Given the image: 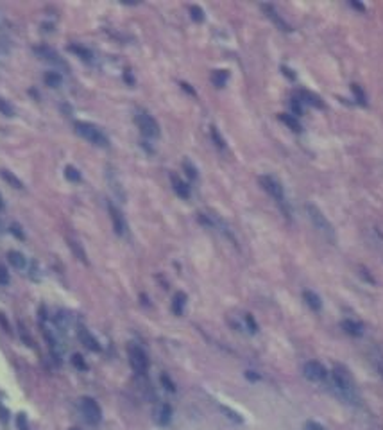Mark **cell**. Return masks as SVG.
Returning <instances> with one entry per match:
<instances>
[{
    "instance_id": "1",
    "label": "cell",
    "mask_w": 383,
    "mask_h": 430,
    "mask_svg": "<svg viewBox=\"0 0 383 430\" xmlns=\"http://www.w3.org/2000/svg\"><path fill=\"white\" fill-rule=\"evenodd\" d=\"M258 183H260V187L269 194L270 198L274 199L276 204L281 208V212L285 213V217L290 219L292 210H290V204L285 198V188H283L281 181H278V179H276L274 176H270V174H261L260 178H258Z\"/></svg>"
},
{
    "instance_id": "2",
    "label": "cell",
    "mask_w": 383,
    "mask_h": 430,
    "mask_svg": "<svg viewBox=\"0 0 383 430\" xmlns=\"http://www.w3.org/2000/svg\"><path fill=\"white\" fill-rule=\"evenodd\" d=\"M331 380H333L335 387L348 400H354V380L353 376H351V371L344 364H335L333 369H331Z\"/></svg>"
},
{
    "instance_id": "3",
    "label": "cell",
    "mask_w": 383,
    "mask_h": 430,
    "mask_svg": "<svg viewBox=\"0 0 383 430\" xmlns=\"http://www.w3.org/2000/svg\"><path fill=\"white\" fill-rule=\"evenodd\" d=\"M306 212H308V217L314 224V228L320 235H324V238H328L329 242H335V230H333V224L329 223L328 217L324 215V212L320 210L317 204L310 203L306 204Z\"/></svg>"
},
{
    "instance_id": "4",
    "label": "cell",
    "mask_w": 383,
    "mask_h": 430,
    "mask_svg": "<svg viewBox=\"0 0 383 430\" xmlns=\"http://www.w3.org/2000/svg\"><path fill=\"white\" fill-rule=\"evenodd\" d=\"M75 133H77L79 136H83L84 140L92 142L94 145H97V147H104V149L109 147V138L92 122H81V120L75 122Z\"/></svg>"
},
{
    "instance_id": "5",
    "label": "cell",
    "mask_w": 383,
    "mask_h": 430,
    "mask_svg": "<svg viewBox=\"0 0 383 430\" xmlns=\"http://www.w3.org/2000/svg\"><path fill=\"white\" fill-rule=\"evenodd\" d=\"M128 357L129 364H131V367H133L136 375H147L149 367H151V361H149V357L143 348H140L138 344H129Z\"/></svg>"
},
{
    "instance_id": "6",
    "label": "cell",
    "mask_w": 383,
    "mask_h": 430,
    "mask_svg": "<svg viewBox=\"0 0 383 430\" xmlns=\"http://www.w3.org/2000/svg\"><path fill=\"white\" fill-rule=\"evenodd\" d=\"M134 122H136L140 133L145 136V138H160V124L156 122L153 115H149L147 111H138L136 117H134Z\"/></svg>"
},
{
    "instance_id": "7",
    "label": "cell",
    "mask_w": 383,
    "mask_h": 430,
    "mask_svg": "<svg viewBox=\"0 0 383 430\" xmlns=\"http://www.w3.org/2000/svg\"><path fill=\"white\" fill-rule=\"evenodd\" d=\"M81 410H83L86 423H90V425H98L100 420H102V410L98 407L97 400L92 398V396H84L81 400Z\"/></svg>"
},
{
    "instance_id": "8",
    "label": "cell",
    "mask_w": 383,
    "mask_h": 430,
    "mask_svg": "<svg viewBox=\"0 0 383 430\" xmlns=\"http://www.w3.org/2000/svg\"><path fill=\"white\" fill-rule=\"evenodd\" d=\"M303 375H305L306 380L310 382H315V384H320V382H326L328 378V369L322 362L319 361H308L303 366Z\"/></svg>"
},
{
    "instance_id": "9",
    "label": "cell",
    "mask_w": 383,
    "mask_h": 430,
    "mask_svg": "<svg viewBox=\"0 0 383 430\" xmlns=\"http://www.w3.org/2000/svg\"><path fill=\"white\" fill-rule=\"evenodd\" d=\"M108 212H109V217H111V224H113V232L117 233L118 237H124L126 232H128V223H126V217L122 215L120 208L115 206V204L109 201Z\"/></svg>"
},
{
    "instance_id": "10",
    "label": "cell",
    "mask_w": 383,
    "mask_h": 430,
    "mask_svg": "<svg viewBox=\"0 0 383 430\" xmlns=\"http://www.w3.org/2000/svg\"><path fill=\"white\" fill-rule=\"evenodd\" d=\"M260 7H261V11L265 13L267 18H269V20L272 22V24H274L278 29L283 31V33H292V27H290V24H288V22H285V18H283V16H281L278 11H276L274 5H272V4H261Z\"/></svg>"
},
{
    "instance_id": "11",
    "label": "cell",
    "mask_w": 383,
    "mask_h": 430,
    "mask_svg": "<svg viewBox=\"0 0 383 430\" xmlns=\"http://www.w3.org/2000/svg\"><path fill=\"white\" fill-rule=\"evenodd\" d=\"M34 52L41 58V60L49 61V63H52V65H58V66L66 70V63L61 60V56H59L54 49H50V47H47V45H39V47H34Z\"/></svg>"
},
{
    "instance_id": "12",
    "label": "cell",
    "mask_w": 383,
    "mask_h": 430,
    "mask_svg": "<svg viewBox=\"0 0 383 430\" xmlns=\"http://www.w3.org/2000/svg\"><path fill=\"white\" fill-rule=\"evenodd\" d=\"M172 405L170 403H160V405L154 409V421H156L160 427H167L170 425L172 421Z\"/></svg>"
},
{
    "instance_id": "13",
    "label": "cell",
    "mask_w": 383,
    "mask_h": 430,
    "mask_svg": "<svg viewBox=\"0 0 383 430\" xmlns=\"http://www.w3.org/2000/svg\"><path fill=\"white\" fill-rule=\"evenodd\" d=\"M340 328L344 330V333H348L349 337H364L365 333V328L364 325L360 321H356V319H351V317H346V319H342V323H340Z\"/></svg>"
},
{
    "instance_id": "14",
    "label": "cell",
    "mask_w": 383,
    "mask_h": 430,
    "mask_svg": "<svg viewBox=\"0 0 383 430\" xmlns=\"http://www.w3.org/2000/svg\"><path fill=\"white\" fill-rule=\"evenodd\" d=\"M170 185H172V190L177 194V198H181V199H190L192 196V190H190V185L185 181V179H181L177 174L170 172Z\"/></svg>"
},
{
    "instance_id": "15",
    "label": "cell",
    "mask_w": 383,
    "mask_h": 430,
    "mask_svg": "<svg viewBox=\"0 0 383 430\" xmlns=\"http://www.w3.org/2000/svg\"><path fill=\"white\" fill-rule=\"evenodd\" d=\"M303 301H305V305L312 312H320V310H322V298H320L315 291H312V289H306V291H303Z\"/></svg>"
},
{
    "instance_id": "16",
    "label": "cell",
    "mask_w": 383,
    "mask_h": 430,
    "mask_svg": "<svg viewBox=\"0 0 383 430\" xmlns=\"http://www.w3.org/2000/svg\"><path fill=\"white\" fill-rule=\"evenodd\" d=\"M297 97L301 99V102L303 104H308V106H312V108H317V109H322L324 108V102H322V99H320L319 95L314 94V92H310V90H299L297 92Z\"/></svg>"
},
{
    "instance_id": "17",
    "label": "cell",
    "mask_w": 383,
    "mask_h": 430,
    "mask_svg": "<svg viewBox=\"0 0 383 430\" xmlns=\"http://www.w3.org/2000/svg\"><path fill=\"white\" fill-rule=\"evenodd\" d=\"M79 339H81V342H83L84 346L88 348L90 351H94V353H98V351H102V346H100V342L95 339L92 333H90L88 330L84 327L79 328Z\"/></svg>"
},
{
    "instance_id": "18",
    "label": "cell",
    "mask_w": 383,
    "mask_h": 430,
    "mask_svg": "<svg viewBox=\"0 0 383 430\" xmlns=\"http://www.w3.org/2000/svg\"><path fill=\"white\" fill-rule=\"evenodd\" d=\"M187 303H188V296H187V292H176L172 298V305H170V308H172V314L177 317H181L183 314H185V308H187Z\"/></svg>"
},
{
    "instance_id": "19",
    "label": "cell",
    "mask_w": 383,
    "mask_h": 430,
    "mask_svg": "<svg viewBox=\"0 0 383 430\" xmlns=\"http://www.w3.org/2000/svg\"><path fill=\"white\" fill-rule=\"evenodd\" d=\"M278 120L285 124V126L290 129V131H294V133H303V126H301L299 119H297V117H294V115H290V113H280V115H278Z\"/></svg>"
},
{
    "instance_id": "20",
    "label": "cell",
    "mask_w": 383,
    "mask_h": 430,
    "mask_svg": "<svg viewBox=\"0 0 383 430\" xmlns=\"http://www.w3.org/2000/svg\"><path fill=\"white\" fill-rule=\"evenodd\" d=\"M227 79H229V70L226 68H219V70H213L210 75V81L211 84L215 86V88H224L227 83Z\"/></svg>"
},
{
    "instance_id": "21",
    "label": "cell",
    "mask_w": 383,
    "mask_h": 430,
    "mask_svg": "<svg viewBox=\"0 0 383 430\" xmlns=\"http://www.w3.org/2000/svg\"><path fill=\"white\" fill-rule=\"evenodd\" d=\"M66 50H68V52H72V54H75L77 58H81L83 61H88V63L94 60V52H92L90 49H86V47H83V45L72 43V45H68V47H66Z\"/></svg>"
},
{
    "instance_id": "22",
    "label": "cell",
    "mask_w": 383,
    "mask_h": 430,
    "mask_svg": "<svg viewBox=\"0 0 383 430\" xmlns=\"http://www.w3.org/2000/svg\"><path fill=\"white\" fill-rule=\"evenodd\" d=\"M7 262L15 267V269H25V265H27V258H25L20 251L11 249V251H7Z\"/></svg>"
},
{
    "instance_id": "23",
    "label": "cell",
    "mask_w": 383,
    "mask_h": 430,
    "mask_svg": "<svg viewBox=\"0 0 383 430\" xmlns=\"http://www.w3.org/2000/svg\"><path fill=\"white\" fill-rule=\"evenodd\" d=\"M0 176H2V179H4L5 183L9 185V187L16 188V190H22V188H24V183H22V179L16 178L15 174L11 172V170H7V168H2V170H0Z\"/></svg>"
},
{
    "instance_id": "24",
    "label": "cell",
    "mask_w": 383,
    "mask_h": 430,
    "mask_svg": "<svg viewBox=\"0 0 383 430\" xmlns=\"http://www.w3.org/2000/svg\"><path fill=\"white\" fill-rule=\"evenodd\" d=\"M43 79H45V84L50 86V88H59V86L63 84V75H61V72H56V70L47 72Z\"/></svg>"
},
{
    "instance_id": "25",
    "label": "cell",
    "mask_w": 383,
    "mask_h": 430,
    "mask_svg": "<svg viewBox=\"0 0 383 430\" xmlns=\"http://www.w3.org/2000/svg\"><path fill=\"white\" fill-rule=\"evenodd\" d=\"M68 247L70 249H72V251H74V255L75 257L79 258V262H83V264H86V265H88V257H86V253H84V249H83V246H81V244L77 242V240H72V238H70L68 240Z\"/></svg>"
},
{
    "instance_id": "26",
    "label": "cell",
    "mask_w": 383,
    "mask_h": 430,
    "mask_svg": "<svg viewBox=\"0 0 383 430\" xmlns=\"http://www.w3.org/2000/svg\"><path fill=\"white\" fill-rule=\"evenodd\" d=\"M221 412L224 416H226L227 420L233 421V423H236V425H240V423H244V418H242L240 412H236L235 409H231V407L227 405H221Z\"/></svg>"
},
{
    "instance_id": "27",
    "label": "cell",
    "mask_w": 383,
    "mask_h": 430,
    "mask_svg": "<svg viewBox=\"0 0 383 430\" xmlns=\"http://www.w3.org/2000/svg\"><path fill=\"white\" fill-rule=\"evenodd\" d=\"M351 92H353L356 104H360V106H367V95H365L364 88H362L360 84H356V83L351 84Z\"/></svg>"
},
{
    "instance_id": "28",
    "label": "cell",
    "mask_w": 383,
    "mask_h": 430,
    "mask_svg": "<svg viewBox=\"0 0 383 430\" xmlns=\"http://www.w3.org/2000/svg\"><path fill=\"white\" fill-rule=\"evenodd\" d=\"M188 11H190V18L193 22H195V24H202V22L206 20V15H204V9H202L201 5H197V4H193V5H190V7H188Z\"/></svg>"
},
{
    "instance_id": "29",
    "label": "cell",
    "mask_w": 383,
    "mask_h": 430,
    "mask_svg": "<svg viewBox=\"0 0 383 430\" xmlns=\"http://www.w3.org/2000/svg\"><path fill=\"white\" fill-rule=\"evenodd\" d=\"M183 170L187 172V178L192 179V181H195V179L199 178V170H197V167L193 164H192V162L188 158L183 160Z\"/></svg>"
},
{
    "instance_id": "30",
    "label": "cell",
    "mask_w": 383,
    "mask_h": 430,
    "mask_svg": "<svg viewBox=\"0 0 383 430\" xmlns=\"http://www.w3.org/2000/svg\"><path fill=\"white\" fill-rule=\"evenodd\" d=\"M290 108H292V115L294 117H303V113H305V104L301 102V99L297 97V95H294L292 99H290Z\"/></svg>"
},
{
    "instance_id": "31",
    "label": "cell",
    "mask_w": 383,
    "mask_h": 430,
    "mask_svg": "<svg viewBox=\"0 0 383 430\" xmlns=\"http://www.w3.org/2000/svg\"><path fill=\"white\" fill-rule=\"evenodd\" d=\"M210 136H211V140H213V143H215L217 147L226 149V140L222 138V134H221V131H219V128H217V126H211V128H210Z\"/></svg>"
},
{
    "instance_id": "32",
    "label": "cell",
    "mask_w": 383,
    "mask_h": 430,
    "mask_svg": "<svg viewBox=\"0 0 383 430\" xmlns=\"http://www.w3.org/2000/svg\"><path fill=\"white\" fill-rule=\"evenodd\" d=\"M64 178L68 179V181H72V183H79L83 176H81V172H79L74 165H66V167H64Z\"/></svg>"
},
{
    "instance_id": "33",
    "label": "cell",
    "mask_w": 383,
    "mask_h": 430,
    "mask_svg": "<svg viewBox=\"0 0 383 430\" xmlns=\"http://www.w3.org/2000/svg\"><path fill=\"white\" fill-rule=\"evenodd\" d=\"M244 323H246V327H247V330H249V333H253V335H255V333H258L260 327H258V323H256V319H255V316H253V314H249V312H247V314H244Z\"/></svg>"
},
{
    "instance_id": "34",
    "label": "cell",
    "mask_w": 383,
    "mask_h": 430,
    "mask_svg": "<svg viewBox=\"0 0 383 430\" xmlns=\"http://www.w3.org/2000/svg\"><path fill=\"white\" fill-rule=\"evenodd\" d=\"M160 382H161V386L165 391H168V393H176L177 387H176V382L170 378V375H167V373H161V376H160Z\"/></svg>"
},
{
    "instance_id": "35",
    "label": "cell",
    "mask_w": 383,
    "mask_h": 430,
    "mask_svg": "<svg viewBox=\"0 0 383 430\" xmlns=\"http://www.w3.org/2000/svg\"><path fill=\"white\" fill-rule=\"evenodd\" d=\"M0 115H4V117H15V108L11 106L9 100H5L0 97Z\"/></svg>"
},
{
    "instance_id": "36",
    "label": "cell",
    "mask_w": 383,
    "mask_h": 430,
    "mask_svg": "<svg viewBox=\"0 0 383 430\" xmlns=\"http://www.w3.org/2000/svg\"><path fill=\"white\" fill-rule=\"evenodd\" d=\"M72 366L77 371L88 369V364H86V361H84V357L81 355V353H74V355H72Z\"/></svg>"
},
{
    "instance_id": "37",
    "label": "cell",
    "mask_w": 383,
    "mask_h": 430,
    "mask_svg": "<svg viewBox=\"0 0 383 430\" xmlns=\"http://www.w3.org/2000/svg\"><path fill=\"white\" fill-rule=\"evenodd\" d=\"M358 271H360V276H362V280H364V282H367L369 285H376V280H374L373 274L369 272V269H365V267H360Z\"/></svg>"
},
{
    "instance_id": "38",
    "label": "cell",
    "mask_w": 383,
    "mask_h": 430,
    "mask_svg": "<svg viewBox=\"0 0 383 430\" xmlns=\"http://www.w3.org/2000/svg\"><path fill=\"white\" fill-rule=\"evenodd\" d=\"M244 376H246V380L253 382V384H256V382H260V380H261V375H260V373H258V371H255V369H247V371H244Z\"/></svg>"
},
{
    "instance_id": "39",
    "label": "cell",
    "mask_w": 383,
    "mask_h": 430,
    "mask_svg": "<svg viewBox=\"0 0 383 430\" xmlns=\"http://www.w3.org/2000/svg\"><path fill=\"white\" fill-rule=\"evenodd\" d=\"M16 425H18V430H29V421H27V416L24 412L16 416Z\"/></svg>"
},
{
    "instance_id": "40",
    "label": "cell",
    "mask_w": 383,
    "mask_h": 430,
    "mask_svg": "<svg viewBox=\"0 0 383 430\" xmlns=\"http://www.w3.org/2000/svg\"><path fill=\"white\" fill-rule=\"evenodd\" d=\"M280 70H281V74L285 75L287 79H290V81H295V79H297V74H295V72L292 68H288L287 65H281Z\"/></svg>"
},
{
    "instance_id": "41",
    "label": "cell",
    "mask_w": 383,
    "mask_h": 430,
    "mask_svg": "<svg viewBox=\"0 0 383 430\" xmlns=\"http://www.w3.org/2000/svg\"><path fill=\"white\" fill-rule=\"evenodd\" d=\"M11 278H9V272L5 269V265L0 264V285H9Z\"/></svg>"
},
{
    "instance_id": "42",
    "label": "cell",
    "mask_w": 383,
    "mask_h": 430,
    "mask_svg": "<svg viewBox=\"0 0 383 430\" xmlns=\"http://www.w3.org/2000/svg\"><path fill=\"white\" fill-rule=\"evenodd\" d=\"M348 5L351 7V9H356L358 13H365V11H367V7H365L362 2H358V0H349Z\"/></svg>"
},
{
    "instance_id": "43",
    "label": "cell",
    "mask_w": 383,
    "mask_h": 430,
    "mask_svg": "<svg viewBox=\"0 0 383 430\" xmlns=\"http://www.w3.org/2000/svg\"><path fill=\"white\" fill-rule=\"evenodd\" d=\"M9 232L13 233V235H15L16 238H20V240H24V238H25V233L22 232V228H20L18 224H11Z\"/></svg>"
},
{
    "instance_id": "44",
    "label": "cell",
    "mask_w": 383,
    "mask_h": 430,
    "mask_svg": "<svg viewBox=\"0 0 383 430\" xmlns=\"http://www.w3.org/2000/svg\"><path fill=\"white\" fill-rule=\"evenodd\" d=\"M306 430H324V427L320 425L319 421L308 420V421H306Z\"/></svg>"
},
{
    "instance_id": "45",
    "label": "cell",
    "mask_w": 383,
    "mask_h": 430,
    "mask_svg": "<svg viewBox=\"0 0 383 430\" xmlns=\"http://www.w3.org/2000/svg\"><path fill=\"white\" fill-rule=\"evenodd\" d=\"M179 86H181V90H185L187 94H190L192 97H195V95H197V92L193 88H192V84L187 83V81H181V83H179Z\"/></svg>"
},
{
    "instance_id": "46",
    "label": "cell",
    "mask_w": 383,
    "mask_h": 430,
    "mask_svg": "<svg viewBox=\"0 0 383 430\" xmlns=\"http://www.w3.org/2000/svg\"><path fill=\"white\" fill-rule=\"evenodd\" d=\"M124 81H126L129 86H134V83H136V81H134V75H133V72H131V70H124Z\"/></svg>"
},
{
    "instance_id": "47",
    "label": "cell",
    "mask_w": 383,
    "mask_h": 430,
    "mask_svg": "<svg viewBox=\"0 0 383 430\" xmlns=\"http://www.w3.org/2000/svg\"><path fill=\"white\" fill-rule=\"evenodd\" d=\"M18 328H20V335H22L24 342L27 344V346H31V337L27 335V331H25V328H24V325H22V323H18Z\"/></svg>"
},
{
    "instance_id": "48",
    "label": "cell",
    "mask_w": 383,
    "mask_h": 430,
    "mask_svg": "<svg viewBox=\"0 0 383 430\" xmlns=\"http://www.w3.org/2000/svg\"><path fill=\"white\" fill-rule=\"evenodd\" d=\"M0 420L4 421V423H7V420H9V412H7V409L2 403H0Z\"/></svg>"
},
{
    "instance_id": "49",
    "label": "cell",
    "mask_w": 383,
    "mask_h": 430,
    "mask_svg": "<svg viewBox=\"0 0 383 430\" xmlns=\"http://www.w3.org/2000/svg\"><path fill=\"white\" fill-rule=\"evenodd\" d=\"M31 278H32V280H39V276H38V264L36 262H32V269H31Z\"/></svg>"
},
{
    "instance_id": "50",
    "label": "cell",
    "mask_w": 383,
    "mask_h": 430,
    "mask_svg": "<svg viewBox=\"0 0 383 430\" xmlns=\"http://www.w3.org/2000/svg\"><path fill=\"white\" fill-rule=\"evenodd\" d=\"M0 323H2V327H4V330L7 331V333H11L9 323H7V319H5V317H4V314H0Z\"/></svg>"
},
{
    "instance_id": "51",
    "label": "cell",
    "mask_w": 383,
    "mask_h": 430,
    "mask_svg": "<svg viewBox=\"0 0 383 430\" xmlns=\"http://www.w3.org/2000/svg\"><path fill=\"white\" fill-rule=\"evenodd\" d=\"M39 319H41V321H47V308H45L43 305L39 307Z\"/></svg>"
},
{
    "instance_id": "52",
    "label": "cell",
    "mask_w": 383,
    "mask_h": 430,
    "mask_svg": "<svg viewBox=\"0 0 383 430\" xmlns=\"http://www.w3.org/2000/svg\"><path fill=\"white\" fill-rule=\"evenodd\" d=\"M376 367H378V373L383 376V359H378V362H376Z\"/></svg>"
},
{
    "instance_id": "53",
    "label": "cell",
    "mask_w": 383,
    "mask_h": 430,
    "mask_svg": "<svg viewBox=\"0 0 383 430\" xmlns=\"http://www.w3.org/2000/svg\"><path fill=\"white\" fill-rule=\"evenodd\" d=\"M140 299H142L143 305H149V298L145 296V294H140Z\"/></svg>"
},
{
    "instance_id": "54",
    "label": "cell",
    "mask_w": 383,
    "mask_h": 430,
    "mask_svg": "<svg viewBox=\"0 0 383 430\" xmlns=\"http://www.w3.org/2000/svg\"><path fill=\"white\" fill-rule=\"evenodd\" d=\"M5 208V203H4V199H2V196H0V210H4Z\"/></svg>"
},
{
    "instance_id": "55",
    "label": "cell",
    "mask_w": 383,
    "mask_h": 430,
    "mask_svg": "<svg viewBox=\"0 0 383 430\" xmlns=\"http://www.w3.org/2000/svg\"><path fill=\"white\" fill-rule=\"evenodd\" d=\"M70 430H79V429H70Z\"/></svg>"
}]
</instances>
